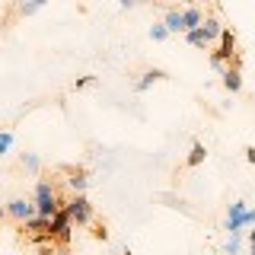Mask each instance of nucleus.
Wrapping results in <instances>:
<instances>
[{"mask_svg":"<svg viewBox=\"0 0 255 255\" xmlns=\"http://www.w3.org/2000/svg\"><path fill=\"white\" fill-rule=\"evenodd\" d=\"M6 217H13L16 223H26L29 217H35V201H26V198L6 201Z\"/></svg>","mask_w":255,"mask_h":255,"instance_id":"nucleus-3","label":"nucleus"},{"mask_svg":"<svg viewBox=\"0 0 255 255\" xmlns=\"http://www.w3.org/2000/svg\"><path fill=\"white\" fill-rule=\"evenodd\" d=\"M249 246H252V255H255V230L249 233Z\"/></svg>","mask_w":255,"mask_h":255,"instance_id":"nucleus-23","label":"nucleus"},{"mask_svg":"<svg viewBox=\"0 0 255 255\" xmlns=\"http://www.w3.org/2000/svg\"><path fill=\"white\" fill-rule=\"evenodd\" d=\"M6 217V204H0V220H3Z\"/></svg>","mask_w":255,"mask_h":255,"instance_id":"nucleus-24","label":"nucleus"},{"mask_svg":"<svg viewBox=\"0 0 255 255\" xmlns=\"http://www.w3.org/2000/svg\"><path fill=\"white\" fill-rule=\"evenodd\" d=\"M35 255H58V246H54V243H42Z\"/></svg>","mask_w":255,"mask_h":255,"instance_id":"nucleus-18","label":"nucleus"},{"mask_svg":"<svg viewBox=\"0 0 255 255\" xmlns=\"http://www.w3.org/2000/svg\"><path fill=\"white\" fill-rule=\"evenodd\" d=\"M227 255H239V236H230L227 239Z\"/></svg>","mask_w":255,"mask_h":255,"instance_id":"nucleus-19","label":"nucleus"},{"mask_svg":"<svg viewBox=\"0 0 255 255\" xmlns=\"http://www.w3.org/2000/svg\"><path fill=\"white\" fill-rule=\"evenodd\" d=\"M185 42L195 45V48H201V51H204V48H211V45H207V38L201 35V29H188L185 32Z\"/></svg>","mask_w":255,"mask_h":255,"instance_id":"nucleus-14","label":"nucleus"},{"mask_svg":"<svg viewBox=\"0 0 255 255\" xmlns=\"http://www.w3.org/2000/svg\"><path fill=\"white\" fill-rule=\"evenodd\" d=\"M118 3H122V6H125V10H134V6H140V3H143V0H118Z\"/></svg>","mask_w":255,"mask_h":255,"instance_id":"nucleus-21","label":"nucleus"},{"mask_svg":"<svg viewBox=\"0 0 255 255\" xmlns=\"http://www.w3.org/2000/svg\"><path fill=\"white\" fill-rule=\"evenodd\" d=\"M150 38H153V42H166V38H169V32H166L163 22H153V26H150Z\"/></svg>","mask_w":255,"mask_h":255,"instance_id":"nucleus-16","label":"nucleus"},{"mask_svg":"<svg viewBox=\"0 0 255 255\" xmlns=\"http://www.w3.org/2000/svg\"><path fill=\"white\" fill-rule=\"evenodd\" d=\"M156 80H169V74H166V70H159V67H150V70H143V74H140V80L134 83V93H147L150 86L156 83Z\"/></svg>","mask_w":255,"mask_h":255,"instance_id":"nucleus-6","label":"nucleus"},{"mask_svg":"<svg viewBox=\"0 0 255 255\" xmlns=\"http://www.w3.org/2000/svg\"><path fill=\"white\" fill-rule=\"evenodd\" d=\"M90 227H93V239H102V243L109 239V227H106V220H93Z\"/></svg>","mask_w":255,"mask_h":255,"instance_id":"nucleus-15","label":"nucleus"},{"mask_svg":"<svg viewBox=\"0 0 255 255\" xmlns=\"http://www.w3.org/2000/svg\"><path fill=\"white\" fill-rule=\"evenodd\" d=\"M223 86H227V93H239V90H243V74H239V64L233 61V64H230V67L227 70H223Z\"/></svg>","mask_w":255,"mask_h":255,"instance_id":"nucleus-7","label":"nucleus"},{"mask_svg":"<svg viewBox=\"0 0 255 255\" xmlns=\"http://www.w3.org/2000/svg\"><path fill=\"white\" fill-rule=\"evenodd\" d=\"M93 80H96V77H80L77 83H74V90H83V86H90V83H93Z\"/></svg>","mask_w":255,"mask_h":255,"instance_id":"nucleus-20","label":"nucleus"},{"mask_svg":"<svg viewBox=\"0 0 255 255\" xmlns=\"http://www.w3.org/2000/svg\"><path fill=\"white\" fill-rule=\"evenodd\" d=\"M246 159H249V163H255V147H246Z\"/></svg>","mask_w":255,"mask_h":255,"instance_id":"nucleus-22","label":"nucleus"},{"mask_svg":"<svg viewBox=\"0 0 255 255\" xmlns=\"http://www.w3.org/2000/svg\"><path fill=\"white\" fill-rule=\"evenodd\" d=\"M207 159V147L204 143H191V150H188V159H185V166H191V169H195V166H201Z\"/></svg>","mask_w":255,"mask_h":255,"instance_id":"nucleus-11","label":"nucleus"},{"mask_svg":"<svg viewBox=\"0 0 255 255\" xmlns=\"http://www.w3.org/2000/svg\"><path fill=\"white\" fill-rule=\"evenodd\" d=\"M13 147V131H0V156H6Z\"/></svg>","mask_w":255,"mask_h":255,"instance_id":"nucleus-17","label":"nucleus"},{"mask_svg":"<svg viewBox=\"0 0 255 255\" xmlns=\"http://www.w3.org/2000/svg\"><path fill=\"white\" fill-rule=\"evenodd\" d=\"M182 22H185V32L188 29H198L204 22V10H201V6H195V3H191V6H182Z\"/></svg>","mask_w":255,"mask_h":255,"instance_id":"nucleus-9","label":"nucleus"},{"mask_svg":"<svg viewBox=\"0 0 255 255\" xmlns=\"http://www.w3.org/2000/svg\"><path fill=\"white\" fill-rule=\"evenodd\" d=\"M64 211L70 214V220H74L77 227H90L96 220L93 217V201L86 195H70V201H64Z\"/></svg>","mask_w":255,"mask_h":255,"instance_id":"nucleus-1","label":"nucleus"},{"mask_svg":"<svg viewBox=\"0 0 255 255\" xmlns=\"http://www.w3.org/2000/svg\"><path fill=\"white\" fill-rule=\"evenodd\" d=\"M198 29H201V35L207 38V45H214V42H220V32L227 29V26H223L217 16H204V22H201Z\"/></svg>","mask_w":255,"mask_h":255,"instance_id":"nucleus-5","label":"nucleus"},{"mask_svg":"<svg viewBox=\"0 0 255 255\" xmlns=\"http://www.w3.org/2000/svg\"><path fill=\"white\" fill-rule=\"evenodd\" d=\"M122 255H134V252H131V249H125V252H122Z\"/></svg>","mask_w":255,"mask_h":255,"instance_id":"nucleus-25","label":"nucleus"},{"mask_svg":"<svg viewBox=\"0 0 255 255\" xmlns=\"http://www.w3.org/2000/svg\"><path fill=\"white\" fill-rule=\"evenodd\" d=\"M70 230H74V220H70V214L61 211L51 217V239H54V246H70Z\"/></svg>","mask_w":255,"mask_h":255,"instance_id":"nucleus-2","label":"nucleus"},{"mask_svg":"<svg viewBox=\"0 0 255 255\" xmlns=\"http://www.w3.org/2000/svg\"><path fill=\"white\" fill-rule=\"evenodd\" d=\"M51 195H58V188H54V182H48V179L35 182V191H32V201H35V198H51Z\"/></svg>","mask_w":255,"mask_h":255,"instance_id":"nucleus-13","label":"nucleus"},{"mask_svg":"<svg viewBox=\"0 0 255 255\" xmlns=\"http://www.w3.org/2000/svg\"><path fill=\"white\" fill-rule=\"evenodd\" d=\"M19 163H22V169L32 172V175H38V172H42V156H38V153H29V150H26V153L19 156Z\"/></svg>","mask_w":255,"mask_h":255,"instance_id":"nucleus-12","label":"nucleus"},{"mask_svg":"<svg viewBox=\"0 0 255 255\" xmlns=\"http://www.w3.org/2000/svg\"><path fill=\"white\" fill-rule=\"evenodd\" d=\"M163 26H166V32H185V22H182V6H169V10L163 13Z\"/></svg>","mask_w":255,"mask_h":255,"instance_id":"nucleus-8","label":"nucleus"},{"mask_svg":"<svg viewBox=\"0 0 255 255\" xmlns=\"http://www.w3.org/2000/svg\"><path fill=\"white\" fill-rule=\"evenodd\" d=\"M67 185H70V191L74 195H86V185H90V175H86V169L83 166H67Z\"/></svg>","mask_w":255,"mask_h":255,"instance_id":"nucleus-4","label":"nucleus"},{"mask_svg":"<svg viewBox=\"0 0 255 255\" xmlns=\"http://www.w3.org/2000/svg\"><path fill=\"white\" fill-rule=\"evenodd\" d=\"M48 3H51V0H19V3H16V16H19V19H26V16H35L38 10H45Z\"/></svg>","mask_w":255,"mask_h":255,"instance_id":"nucleus-10","label":"nucleus"}]
</instances>
